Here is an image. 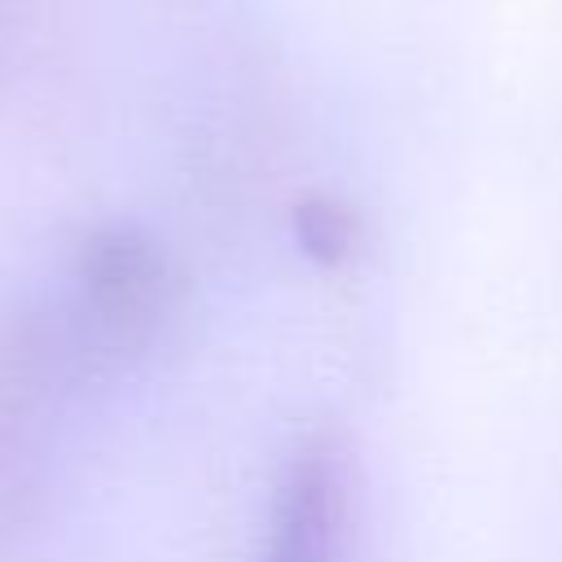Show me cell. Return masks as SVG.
Returning <instances> with one entry per match:
<instances>
[{
	"label": "cell",
	"mask_w": 562,
	"mask_h": 562,
	"mask_svg": "<svg viewBox=\"0 0 562 562\" xmlns=\"http://www.w3.org/2000/svg\"><path fill=\"white\" fill-rule=\"evenodd\" d=\"M294 241L307 259L342 268L360 250V220L347 202L329 193H307L303 202H294Z\"/></svg>",
	"instance_id": "3957f363"
},
{
	"label": "cell",
	"mask_w": 562,
	"mask_h": 562,
	"mask_svg": "<svg viewBox=\"0 0 562 562\" xmlns=\"http://www.w3.org/2000/svg\"><path fill=\"white\" fill-rule=\"evenodd\" d=\"M79 281L97 321L123 338L145 334L167 307L162 250L132 224H105L83 241Z\"/></svg>",
	"instance_id": "7a4b0ae2"
},
{
	"label": "cell",
	"mask_w": 562,
	"mask_h": 562,
	"mask_svg": "<svg viewBox=\"0 0 562 562\" xmlns=\"http://www.w3.org/2000/svg\"><path fill=\"white\" fill-rule=\"evenodd\" d=\"M351 536V470L334 435H312L290 457L259 562H342Z\"/></svg>",
	"instance_id": "6da1fadb"
}]
</instances>
